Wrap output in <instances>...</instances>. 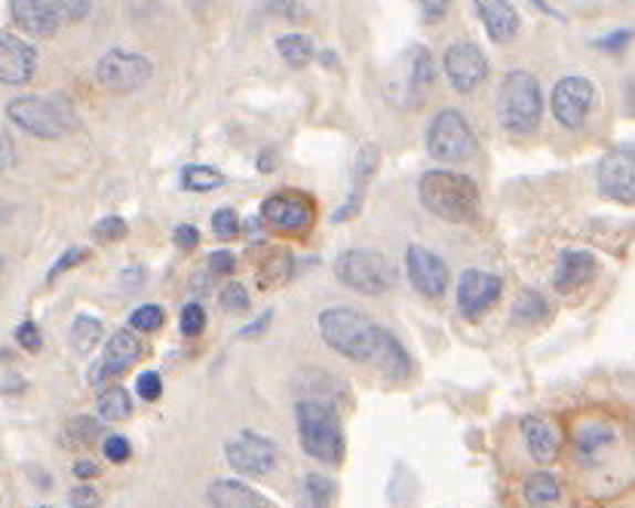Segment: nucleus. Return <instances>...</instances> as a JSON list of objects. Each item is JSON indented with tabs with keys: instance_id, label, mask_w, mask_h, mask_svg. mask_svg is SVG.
I'll list each match as a JSON object with an SVG mask.
<instances>
[{
	"instance_id": "nucleus-1",
	"label": "nucleus",
	"mask_w": 635,
	"mask_h": 508,
	"mask_svg": "<svg viewBox=\"0 0 635 508\" xmlns=\"http://www.w3.org/2000/svg\"><path fill=\"white\" fill-rule=\"evenodd\" d=\"M320 337L332 352L356 364H372L391 380H406L412 374V359L406 347L391 335L384 325L368 319L365 313L353 307H329L320 313Z\"/></svg>"
},
{
	"instance_id": "nucleus-2",
	"label": "nucleus",
	"mask_w": 635,
	"mask_h": 508,
	"mask_svg": "<svg viewBox=\"0 0 635 508\" xmlns=\"http://www.w3.org/2000/svg\"><path fill=\"white\" fill-rule=\"evenodd\" d=\"M420 205L448 224H467L479 212V188L470 174L451 172V169H430L418 181Z\"/></svg>"
},
{
	"instance_id": "nucleus-3",
	"label": "nucleus",
	"mask_w": 635,
	"mask_h": 508,
	"mask_svg": "<svg viewBox=\"0 0 635 508\" xmlns=\"http://www.w3.org/2000/svg\"><path fill=\"white\" fill-rule=\"evenodd\" d=\"M295 423L304 454L323 466H339L347 444H344L341 414L335 411V404L325 399H301L295 404Z\"/></svg>"
},
{
	"instance_id": "nucleus-4",
	"label": "nucleus",
	"mask_w": 635,
	"mask_h": 508,
	"mask_svg": "<svg viewBox=\"0 0 635 508\" xmlns=\"http://www.w3.org/2000/svg\"><path fill=\"white\" fill-rule=\"evenodd\" d=\"M498 120L507 133H538L543 120V93L538 77L525 67H513L503 74L498 86Z\"/></svg>"
},
{
	"instance_id": "nucleus-5",
	"label": "nucleus",
	"mask_w": 635,
	"mask_h": 508,
	"mask_svg": "<svg viewBox=\"0 0 635 508\" xmlns=\"http://www.w3.org/2000/svg\"><path fill=\"white\" fill-rule=\"evenodd\" d=\"M7 117L22 133L43 138V141L65 138L74 129V114L69 105H62L59 98H46V95H19L7 105Z\"/></svg>"
},
{
	"instance_id": "nucleus-6",
	"label": "nucleus",
	"mask_w": 635,
	"mask_h": 508,
	"mask_svg": "<svg viewBox=\"0 0 635 508\" xmlns=\"http://www.w3.org/2000/svg\"><path fill=\"white\" fill-rule=\"evenodd\" d=\"M335 276L341 285H347L351 292L365 297L387 295L396 282V269L391 267V261L381 252L372 248H347L339 254L335 261Z\"/></svg>"
},
{
	"instance_id": "nucleus-7",
	"label": "nucleus",
	"mask_w": 635,
	"mask_h": 508,
	"mask_svg": "<svg viewBox=\"0 0 635 508\" xmlns=\"http://www.w3.org/2000/svg\"><path fill=\"white\" fill-rule=\"evenodd\" d=\"M479 141L470 120L458 107L439 110L427 126V154L439 162H467L473 160Z\"/></svg>"
},
{
	"instance_id": "nucleus-8",
	"label": "nucleus",
	"mask_w": 635,
	"mask_h": 508,
	"mask_svg": "<svg viewBox=\"0 0 635 508\" xmlns=\"http://www.w3.org/2000/svg\"><path fill=\"white\" fill-rule=\"evenodd\" d=\"M391 98L406 107H418L433 86V55L427 46H408L396 59L391 74Z\"/></svg>"
},
{
	"instance_id": "nucleus-9",
	"label": "nucleus",
	"mask_w": 635,
	"mask_h": 508,
	"mask_svg": "<svg viewBox=\"0 0 635 508\" xmlns=\"http://www.w3.org/2000/svg\"><path fill=\"white\" fill-rule=\"evenodd\" d=\"M150 77H154V62L142 53L108 50V53L95 62V81H98L102 89H108V93H138L145 83H150Z\"/></svg>"
},
{
	"instance_id": "nucleus-10",
	"label": "nucleus",
	"mask_w": 635,
	"mask_h": 508,
	"mask_svg": "<svg viewBox=\"0 0 635 508\" xmlns=\"http://www.w3.org/2000/svg\"><path fill=\"white\" fill-rule=\"evenodd\" d=\"M261 224L280 230V233H308L316 221L313 200L301 190H277L261 202Z\"/></svg>"
},
{
	"instance_id": "nucleus-11",
	"label": "nucleus",
	"mask_w": 635,
	"mask_h": 508,
	"mask_svg": "<svg viewBox=\"0 0 635 508\" xmlns=\"http://www.w3.org/2000/svg\"><path fill=\"white\" fill-rule=\"evenodd\" d=\"M228 466L246 478H268L277 468V444L258 432H237L225 444Z\"/></svg>"
},
{
	"instance_id": "nucleus-12",
	"label": "nucleus",
	"mask_w": 635,
	"mask_h": 508,
	"mask_svg": "<svg viewBox=\"0 0 635 508\" xmlns=\"http://www.w3.org/2000/svg\"><path fill=\"white\" fill-rule=\"evenodd\" d=\"M595 105V86L593 81H586L581 74H568L562 81L553 86V98H550V107H553L555 123L562 129H581L590 110Z\"/></svg>"
},
{
	"instance_id": "nucleus-13",
	"label": "nucleus",
	"mask_w": 635,
	"mask_h": 508,
	"mask_svg": "<svg viewBox=\"0 0 635 508\" xmlns=\"http://www.w3.org/2000/svg\"><path fill=\"white\" fill-rule=\"evenodd\" d=\"M443 71L458 93H473L488 81V59L476 43L458 41L443 55Z\"/></svg>"
},
{
	"instance_id": "nucleus-14",
	"label": "nucleus",
	"mask_w": 635,
	"mask_h": 508,
	"mask_svg": "<svg viewBox=\"0 0 635 508\" xmlns=\"http://www.w3.org/2000/svg\"><path fill=\"white\" fill-rule=\"evenodd\" d=\"M598 190L602 197L621 202V205H633L635 202V157L633 148H614L598 160Z\"/></svg>"
},
{
	"instance_id": "nucleus-15",
	"label": "nucleus",
	"mask_w": 635,
	"mask_h": 508,
	"mask_svg": "<svg viewBox=\"0 0 635 508\" xmlns=\"http://www.w3.org/2000/svg\"><path fill=\"white\" fill-rule=\"evenodd\" d=\"M406 269L418 295L430 297V300L446 297L451 273H448V264L439 254L430 252V248H420V245H412L406 254Z\"/></svg>"
},
{
	"instance_id": "nucleus-16",
	"label": "nucleus",
	"mask_w": 635,
	"mask_h": 508,
	"mask_svg": "<svg viewBox=\"0 0 635 508\" xmlns=\"http://www.w3.org/2000/svg\"><path fill=\"white\" fill-rule=\"evenodd\" d=\"M503 292V279L486 269H464L458 279V309L464 319H479L495 307Z\"/></svg>"
},
{
	"instance_id": "nucleus-17",
	"label": "nucleus",
	"mask_w": 635,
	"mask_h": 508,
	"mask_svg": "<svg viewBox=\"0 0 635 508\" xmlns=\"http://www.w3.org/2000/svg\"><path fill=\"white\" fill-rule=\"evenodd\" d=\"M138 359H142V340H138L136 331H126V328H123L117 335H111V340L105 343L102 361L90 371V383L98 387V383H105V380L126 374Z\"/></svg>"
},
{
	"instance_id": "nucleus-18",
	"label": "nucleus",
	"mask_w": 635,
	"mask_h": 508,
	"mask_svg": "<svg viewBox=\"0 0 635 508\" xmlns=\"http://www.w3.org/2000/svg\"><path fill=\"white\" fill-rule=\"evenodd\" d=\"M38 71V50L15 34L0 31V86H25Z\"/></svg>"
},
{
	"instance_id": "nucleus-19",
	"label": "nucleus",
	"mask_w": 635,
	"mask_h": 508,
	"mask_svg": "<svg viewBox=\"0 0 635 508\" xmlns=\"http://www.w3.org/2000/svg\"><path fill=\"white\" fill-rule=\"evenodd\" d=\"M10 15L31 38H53L65 25L55 0H10Z\"/></svg>"
},
{
	"instance_id": "nucleus-20",
	"label": "nucleus",
	"mask_w": 635,
	"mask_h": 508,
	"mask_svg": "<svg viewBox=\"0 0 635 508\" xmlns=\"http://www.w3.org/2000/svg\"><path fill=\"white\" fill-rule=\"evenodd\" d=\"M595 269L598 264L593 252H562L553 269V288L559 295H571L593 282Z\"/></svg>"
},
{
	"instance_id": "nucleus-21",
	"label": "nucleus",
	"mask_w": 635,
	"mask_h": 508,
	"mask_svg": "<svg viewBox=\"0 0 635 508\" xmlns=\"http://www.w3.org/2000/svg\"><path fill=\"white\" fill-rule=\"evenodd\" d=\"M476 13L495 43H510L519 34V13L510 0H476Z\"/></svg>"
},
{
	"instance_id": "nucleus-22",
	"label": "nucleus",
	"mask_w": 635,
	"mask_h": 508,
	"mask_svg": "<svg viewBox=\"0 0 635 508\" xmlns=\"http://www.w3.org/2000/svg\"><path fill=\"white\" fill-rule=\"evenodd\" d=\"M206 502L212 508H264V496L237 478H218L206 487Z\"/></svg>"
},
{
	"instance_id": "nucleus-23",
	"label": "nucleus",
	"mask_w": 635,
	"mask_h": 508,
	"mask_svg": "<svg viewBox=\"0 0 635 508\" xmlns=\"http://www.w3.org/2000/svg\"><path fill=\"white\" fill-rule=\"evenodd\" d=\"M378 160H381L378 145H365V148L360 150V157H356V172H353V193L347 197V202H344V209L335 212V221H351V218L360 214L365 200V184L372 181V174L378 169Z\"/></svg>"
},
{
	"instance_id": "nucleus-24",
	"label": "nucleus",
	"mask_w": 635,
	"mask_h": 508,
	"mask_svg": "<svg viewBox=\"0 0 635 508\" xmlns=\"http://www.w3.org/2000/svg\"><path fill=\"white\" fill-rule=\"evenodd\" d=\"M522 435H525L531 459L553 463L555 456H559V435H555V428L550 426L546 420H541V416H525V420H522Z\"/></svg>"
},
{
	"instance_id": "nucleus-25",
	"label": "nucleus",
	"mask_w": 635,
	"mask_h": 508,
	"mask_svg": "<svg viewBox=\"0 0 635 508\" xmlns=\"http://www.w3.org/2000/svg\"><path fill=\"white\" fill-rule=\"evenodd\" d=\"M335 481L320 472H308L298 484V508H329L335 499Z\"/></svg>"
},
{
	"instance_id": "nucleus-26",
	"label": "nucleus",
	"mask_w": 635,
	"mask_h": 508,
	"mask_svg": "<svg viewBox=\"0 0 635 508\" xmlns=\"http://www.w3.org/2000/svg\"><path fill=\"white\" fill-rule=\"evenodd\" d=\"M617 444V428L611 426V423H586L577 432V454L583 459H595V456H602L605 451H611Z\"/></svg>"
},
{
	"instance_id": "nucleus-27",
	"label": "nucleus",
	"mask_w": 635,
	"mask_h": 508,
	"mask_svg": "<svg viewBox=\"0 0 635 508\" xmlns=\"http://www.w3.org/2000/svg\"><path fill=\"white\" fill-rule=\"evenodd\" d=\"M522 496H525L528 508H550L562 496V487L555 481L553 472H531L522 484Z\"/></svg>"
},
{
	"instance_id": "nucleus-28",
	"label": "nucleus",
	"mask_w": 635,
	"mask_h": 508,
	"mask_svg": "<svg viewBox=\"0 0 635 508\" xmlns=\"http://www.w3.org/2000/svg\"><path fill=\"white\" fill-rule=\"evenodd\" d=\"M295 276V257L285 252V248H273L264 254L261 267H258V285L261 288H271V285H283Z\"/></svg>"
},
{
	"instance_id": "nucleus-29",
	"label": "nucleus",
	"mask_w": 635,
	"mask_h": 508,
	"mask_svg": "<svg viewBox=\"0 0 635 508\" xmlns=\"http://www.w3.org/2000/svg\"><path fill=\"white\" fill-rule=\"evenodd\" d=\"M102 331H105V325L102 319H95V316H77V319L71 321V331H69V343L74 352H93L98 347V340H102Z\"/></svg>"
},
{
	"instance_id": "nucleus-30",
	"label": "nucleus",
	"mask_w": 635,
	"mask_h": 508,
	"mask_svg": "<svg viewBox=\"0 0 635 508\" xmlns=\"http://www.w3.org/2000/svg\"><path fill=\"white\" fill-rule=\"evenodd\" d=\"M225 174L212 169V166H200V162H194V166H185L181 169V188L188 190V193H212V190L225 188Z\"/></svg>"
},
{
	"instance_id": "nucleus-31",
	"label": "nucleus",
	"mask_w": 635,
	"mask_h": 508,
	"mask_svg": "<svg viewBox=\"0 0 635 508\" xmlns=\"http://www.w3.org/2000/svg\"><path fill=\"white\" fill-rule=\"evenodd\" d=\"M95 408H98V416H102V420L121 423V420H126V416L133 414V399H129V392L123 387H111L98 395Z\"/></svg>"
},
{
	"instance_id": "nucleus-32",
	"label": "nucleus",
	"mask_w": 635,
	"mask_h": 508,
	"mask_svg": "<svg viewBox=\"0 0 635 508\" xmlns=\"http://www.w3.org/2000/svg\"><path fill=\"white\" fill-rule=\"evenodd\" d=\"M277 50L285 59V65L292 67H304L313 59V43L308 34H283L280 41H277Z\"/></svg>"
},
{
	"instance_id": "nucleus-33",
	"label": "nucleus",
	"mask_w": 635,
	"mask_h": 508,
	"mask_svg": "<svg viewBox=\"0 0 635 508\" xmlns=\"http://www.w3.org/2000/svg\"><path fill=\"white\" fill-rule=\"evenodd\" d=\"M543 316H546V300H543V295H538L534 288H522L519 297H516L513 319L534 325V321H541Z\"/></svg>"
},
{
	"instance_id": "nucleus-34",
	"label": "nucleus",
	"mask_w": 635,
	"mask_h": 508,
	"mask_svg": "<svg viewBox=\"0 0 635 508\" xmlns=\"http://www.w3.org/2000/svg\"><path fill=\"white\" fill-rule=\"evenodd\" d=\"M98 435H102V426H98L95 416H77V420H71L69 426H65V442L74 444V447H86Z\"/></svg>"
},
{
	"instance_id": "nucleus-35",
	"label": "nucleus",
	"mask_w": 635,
	"mask_h": 508,
	"mask_svg": "<svg viewBox=\"0 0 635 508\" xmlns=\"http://www.w3.org/2000/svg\"><path fill=\"white\" fill-rule=\"evenodd\" d=\"M163 321H166L163 307H157V304H145V307L133 309L129 328H133V331H142V335H154V331H160Z\"/></svg>"
},
{
	"instance_id": "nucleus-36",
	"label": "nucleus",
	"mask_w": 635,
	"mask_h": 508,
	"mask_svg": "<svg viewBox=\"0 0 635 508\" xmlns=\"http://www.w3.org/2000/svg\"><path fill=\"white\" fill-rule=\"evenodd\" d=\"M129 233V227H126V221L123 218H117V214H108V218H102L98 224L93 227V236L98 242H117L123 240Z\"/></svg>"
},
{
	"instance_id": "nucleus-37",
	"label": "nucleus",
	"mask_w": 635,
	"mask_h": 508,
	"mask_svg": "<svg viewBox=\"0 0 635 508\" xmlns=\"http://www.w3.org/2000/svg\"><path fill=\"white\" fill-rule=\"evenodd\" d=\"M212 230H216V236H221V240L240 236V214L233 212V209H218L212 214Z\"/></svg>"
},
{
	"instance_id": "nucleus-38",
	"label": "nucleus",
	"mask_w": 635,
	"mask_h": 508,
	"mask_svg": "<svg viewBox=\"0 0 635 508\" xmlns=\"http://www.w3.org/2000/svg\"><path fill=\"white\" fill-rule=\"evenodd\" d=\"M136 392L142 402H160L163 395V377L157 371H142L136 377Z\"/></svg>"
},
{
	"instance_id": "nucleus-39",
	"label": "nucleus",
	"mask_w": 635,
	"mask_h": 508,
	"mask_svg": "<svg viewBox=\"0 0 635 508\" xmlns=\"http://www.w3.org/2000/svg\"><path fill=\"white\" fill-rule=\"evenodd\" d=\"M221 309H228V313H243V309H249V292H246L240 282H228V285L221 288Z\"/></svg>"
},
{
	"instance_id": "nucleus-40",
	"label": "nucleus",
	"mask_w": 635,
	"mask_h": 508,
	"mask_svg": "<svg viewBox=\"0 0 635 508\" xmlns=\"http://www.w3.org/2000/svg\"><path fill=\"white\" fill-rule=\"evenodd\" d=\"M204 328H206L204 304H188V307L181 309V335L197 337L204 335Z\"/></svg>"
},
{
	"instance_id": "nucleus-41",
	"label": "nucleus",
	"mask_w": 635,
	"mask_h": 508,
	"mask_svg": "<svg viewBox=\"0 0 635 508\" xmlns=\"http://www.w3.org/2000/svg\"><path fill=\"white\" fill-rule=\"evenodd\" d=\"M86 257H90V248H69V252L62 254V257L55 261L53 267H50V273H46V279L55 282V279H59V276H62V273H69V269L81 267Z\"/></svg>"
},
{
	"instance_id": "nucleus-42",
	"label": "nucleus",
	"mask_w": 635,
	"mask_h": 508,
	"mask_svg": "<svg viewBox=\"0 0 635 508\" xmlns=\"http://www.w3.org/2000/svg\"><path fill=\"white\" fill-rule=\"evenodd\" d=\"M15 343L25 349V352H41L43 347L41 328H38L34 321H22V325L15 328Z\"/></svg>"
},
{
	"instance_id": "nucleus-43",
	"label": "nucleus",
	"mask_w": 635,
	"mask_h": 508,
	"mask_svg": "<svg viewBox=\"0 0 635 508\" xmlns=\"http://www.w3.org/2000/svg\"><path fill=\"white\" fill-rule=\"evenodd\" d=\"M102 454H105V459L108 463H126L129 459V454H133V447H129V442L123 438V435H108L105 438V444H102Z\"/></svg>"
},
{
	"instance_id": "nucleus-44",
	"label": "nucleus",
	"mask_w": 635,
	"mask_h": 508,
	"mask_svg": "<svg viewBox=\"0 0 635 508\" xmlns=\"http://www.w3.org/2000/svg\"><path fill=\"white\" fill-rule=\"evenodd\" d=\"M209 269L216 276H233L237 273V254L228 252V248H218V252L209 254Z\"/></svg>"
},
{
	"instance_id": "nucleus-45",
	"label": "nucleus",
	"mask_w": 635,
	"mask_h": 508,
	"mask_svg": "<svg viewBox=\"0 0 635 508\" xmlns=\"http://www.w3.org/2000/svg\"><path fill=\"white\" fill-rule=\"evenodd\" d=\"M71 508H98L102 506V496H98V490L95 487H90V484H81V487H74L69 496Z\"/></svg>"
},
{
	"instance_id": "nucleus-46",
	"label": "nucleus",
	"mask_w": 635,
	"mask_h": 508,
	"mask_svg": "<svg viewBox=\"0 0 635 508\" xmlns=\"http://www.w3.org/2000/svg\"><path fill=\"white\" fill-rule=\"evenodd\" d=\"M55 3L65 15V22H83L90 15V7H93V0H55Z\"/></svg>"
},
{
	"instance_id": "nucleus-47",
	"label": "nucleus",
	"mask_w": 635,
	"mask_h": 508,
	"mask_svg": "<svg viewBox=\"0 0 635 508\" xmlns=\"http://www.w3.org/2000/svg\"><path fill=\"white\" fill-rule=\"evenodd\" d=\"M13 166H15V141L13 135L0 126V174L10 172Z\"/></svg>"
},
{
	"instance_id": "nucleus-48",
	"label": "nucleus",
	"mask_w": 635,
	"mask_h": 508,
	"mask_svg": "<svg viewBox=\"0 0 635 508\" xmlns=\"http://www.w3.org/2000/svg\"><path fill=\"white\" fill-rule=\"evenodd\" d=\"M173 242H176L178 248L190 252V248H197V245H200V230L194 227V224H178V227L173 230Z\"/></svg>"
},
{
	"instance_id": "nucleus-49",
	"label": "nucleus",
	"mask_w": 635,
	"mask_h": 508,
	"mask_svg": "<svg viewBox=\"0 0 635 508\" xmlns=\"http://www.w3.org/2000/svg\"><path fill=\"white\" fill-rule=\"evenodd\" d=\"M420 10H424V19L427 22H439L448 10V0H418Z\"/></svg>"
},
{
	"instance_id": "nucleus-50",
	"label": "nucleus",
	"mask_w": 635,
	"mask_h": 508,
	"mask_svg": "<svg viewBox=\"0 0 635 508\" xmlns=\"http://www.w3.org/2000/svg\"><path fill=\"white\" fill-rule=\"evenodd\" d=\"M71 472H74V478H81V481H93V478H98V466H95L93 459H77Z\"/></svg>"
},
{
	"instance_id": "nucleus-51",
	"label": "nucleus",
	"mask_w": 635,
	"mask_h": 508,
	"mask_svg": "<svg viewBox=\"0 0 635 508\" xmlns=\"http://www.w3.org/2000/svg\"><path fill=\"white\" fill-rule=\"evenodd\" d=\"M629 38H633L629 31H614L611 38H605V41H595V46H598V50H621V46L629 43Z\"/></svg>"
},
{
	"instance_id": "nucleus-52",
	"label": "nucleus",
	"mask_w": 635,
	"mask_h": 508,
	"mask_svg": "<svg viewBox=\"0 0 635 508\" xmlns=\"http://www.w3.org/2000/svg\"><path fill=\"white\" fill-rule=\"evenodd\" d=\"M277 166H280V154H277V150H264L261 160H258V169H261V172H273Z\"/></svg>"
},
{
	"instance_id": "nucleus-53",
	"label": "nucleus",
	"mask_w": 635,
	"mask_h": 508,
	"mask_svg": "<svg viewBox=\"0 0 635 508\" xmlns=\"http://www.w3.org/2000/svg\"><path fill=\"white\" fill-rule=\"evenodd\" d=\"M271 319H273V313H264V316H261V319H258V321H252V325H249V328H246V331L240 337L261 335V331H264V325H268V321H271Z\"/></svg>"
},
{
	"instance_id": "nucleus-54",
	"label": "nucleus",
	"mask_w": 635,
	"mask_h": 508,
	"mask_svg": "<svg viewBox=\"0 0 635 508\" xmlns=\"http://www.w3.org/2000/svg\"><path fill=\"white\" fill-rule=\"evenodd\" d=\"M185 3H188L190 10H197V13H200V10H206V7H209L212 0H185Z\"/></svg>"
},
{
	"instance_id": "nucleus-55",
	"label": "nucleus",
	"mask_w": 635,
	"mask_h": 508,
	"mask_svg": "<svg viewBox=\"0 0 635 508\" xmlns=\"http://www.w3.org/2000/svg\"><path fill=\"white\" fill-rule=\"evenodd\" d=\"M38 508H46V506H38Z\"/></svg>"
}]
</instances>
